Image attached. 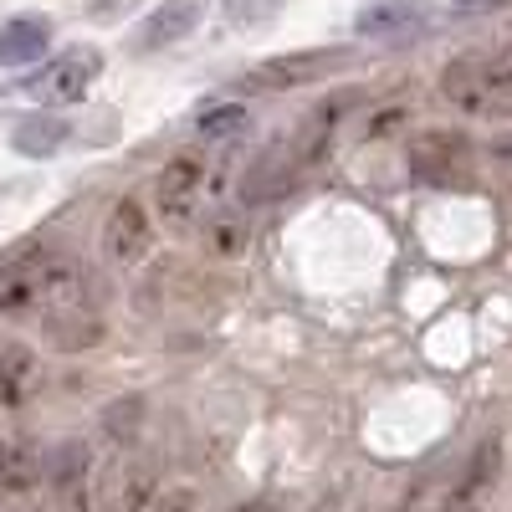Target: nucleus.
<instances>
[{
    "label": "nucleus",
    "instance_id": "1",
    "mask_svg": "<svg viewBox=\"0 0 512 512\" xmlns=\"http://www.w3.org/2000/svg\"><path fill=\"white\" fill-rule=\"evenodd\" d=\"M0 318L41 323L57 349H88L103 338L93 282L57 246H21L0 262Z\"/></svg>",
    "mask_w": 512,
    "mask_h": 512
},
{
    "label": "nucleus",
    "instance_id": "2",
    "mask_svg": "<svg viewBox=\"0 0 512 512\" xmlns=\"http://www.w3.org/2000/svg\"><path fill=\"white\" fill-rule=\"evenodd\" d=\"M441 93L472 118H512V57L472 52L441 72Z\"/></svg>",
    "mask_w": 512,
    "mask_h": 512
},
{
    "label": "nucleus",
    "instance_id": "3",
    "mask_svg": "<svg viewBox=\"0 0 512 512\" xmlns=\"http://www.w3.org/2000/svg\"><path fill=\"white\" fill-rule=\"evenodd\" d=\"M98 72H103V52L98 47H72V52H62V57H52L47 67H41L31 82H26V93L36 98V103H82L93 93V82H98Z\"/></svg>",
    "mask_w": 512,
    "mask_h": 512
},
{
    "label": "nucleus",
    "instance_id": "4",
    "mask_svg": "<svg viewBox=\"0 0 512 512\" xmlns=\"http://www.w3.org/2000/svg\"><path fill=\"white\" fill-rule=\"evenodd\" d=\"M205 190H210V164L200 154H175L159 169V185H154L164 221L169 226H190L200 216V205H205Z\"/></svg>",
    "mask_w": 512,
    "mask_h": 512
},
{
    "label": "nucleus",
    "instance_id": "5",
    "mask_svg": "<svg viewBox=\"0 0 512 512\" xmlns=\"http://www.w3.org/2000/svg\"><path fill=\"white\" fill-rule=\"evenodd\" d=\"M415 180L425 185H466L472 180V144L451 128H431L415 139Z\"/></svg>",
    "mask_w": 512,
    "mask_h": 512
},
{
    "label": "nucleus",
    "instance_id": "6",
    "mask_svg": "<svg viewBox=\"0 0 512 512\" xmlns=\"http://www.w3.org/2000/svg\"><path fill=\"white\" fill-rule=\"evenodd\" d=\"M149 246H154V226L144 216V205L134 195H123L103 221V256L113 267H139L149 256Z\"/></svg>",
    "mask_w": 512,
    "mask_h": 512
},
{
    "label": "nucleus",
    "instance_id": "7",
    "mask_svg": "<svg viewBox=\"0 0 512 512\" xmlns=\"http://www.w3.org/2000/svg\"><path fill=\"white\" fill-rule=\"evenodd\" d=\"M425 21H431V0H369V6L354 16V31L364 41L395 47V41H410Z\"/></svg>",
    "mask_w": 512,
    "mask_h": 512
},
{
    "label": "nucleus",
    "instance_id": "8",
    "mask_svg": "<svg viewBox=\"0 0 512 512\" xmlns=\"http://www.w3.org/2000/svg\"><path fill=\"white\" fill-rule=\"evenodd\" d=\"M52 492L62 512H98V487H93V456L82 441L62 446L52 461Z\"/></svg>",
    "mask_w": 512,
    "mask_h": 512
},
{
    "label": "nucleus",
    "instance_id": "9",
    "mask_svg": "<svg viewBox=\"0 0 512 512\" xmlns=\"http://www.w3.org/2000/svg\"><path fill=\"white\" fill-rule=\"evenodd\" d=\"M497 477H502V441L497 436H487L472 456L461 461V477H456V487H451V512H472V507H482L487 497H492V487H497Z\"/></svg>",
    "mask_w": 512,
    "mask_h": 512
},
{
    "label": "nucleus",
    "instance_id": "10",
    "mask_svg": "<svg viewBox=\"0 0 512 512\" xmlns=\"http://www.w3.org/2000/svg\"><path fill=\"white\" fill-rule=\"evenodd\" d=\"M344 57L349 52H333V47H323V52H297V57H272V62H262L246 82L251 88H303V82H318V77H328L333 67H344Z\"/></svg>",
    "mask_w": 512,
    "mask_h": 512
},
{
    "label": "nucleus",
    "instance_id": "11",
    "mask_svg": "<svg viewBox=\"0 0 512 512\" xmlns=\"http://www.w3.org/2000/svg\"><path fill=\"white\" fill-rule=\"evenodd\" d=\"M297 169H303V159H297V149H292V144L267 149L262 159H256V164L246 169V180H241V200H246V205H267V200L287 195V190L297 185Z\"/></svg>",
    "mask_w": 512,
    "mask_h": 512
},
{
    "label": "nucleus",
    "instance_id": "12",
    "mask_svg": "<svg viewBox=\"0 0 512 512\" xmlns=\"http://www.w3.org/2000/svg\"><path fill=\"white\" fill-rule=\"evenodd\" d=\"M200 21H205V0H164V6L139 26L134 47L139 52H164V47H175V41H185Z\"/></svg>",
    "mask_w": 512,
    "mask_h": 512
},
{
    "label": "nucleus",
    "instance_id": "13",
    "mask_svg": "<svg viewBox=\"0 0 512 512\" xmlns=\"http://www.w3.org/2000/svg\"><path fill=\"white\" fill-rule=\"evenodd\" d=\"M52 47V21L47 16H11L0 26V67H26Z\"/></svg>",
    "mask_w": 512,
    "mask_h": 512
},
{
    "label": "nucleus",
    "instance_id": "14",
    "mask_svg": "<svg viewBox=\"0 0 512 512\" xmlns=\"http://www.w3.org/2000/svg\"><path fill=\"white\" fill-rule=\"evenodd\" d=\"M103 502H108L113 512H144V507L154 502V466H149L144 456L118 461V466H113V477H108Z\"/></svg>",
    "mask_w": 512,
    "mask_h": 512
},
{
    "label": "nucleus",
    "instance_id": "15",
    "mask_svg": "<svg viewBox=\"0 0 512 512\" xmlns=\"http://www.w3.org/2000/svg\"><path fill=\"white\" fill-rule=\"evenodd\" d=\"M41 384V364L26 344H11V338H0V410L21 405L31 390Z\"/></svg>",
    "mask_w": 512,
    "mask_h": 512
},
{
    "label": "nucleus",
    "instance_id": "16",
    "mask_svg": "<svg viewBox=\"0 0 512 512\" xmlns=\"http://www.w3.org/2000/svg\"><path fill=\"white\" fill-rule=\"evenodd\" d=\"M246 128H251L246 103H205L195 113V139H205V144H236Z\"/></svg>",
    "mask_w": 512,
    "mask_h": 512
},
{
    "label": "nucleus",
    "instance_id": "17",
    "mask_svg": "<svg viewBox=\"0 0 512 512\" xmlns=\"http://www.w3.org/2000/svg\"><path fill=\"white\" fill-rule=\"evenodd\" d=\"M67 134H72V128H67L62 118H52V113H31V118L16 123L11 144H16L21 154H31V159H47V154H57V149L67 144Z\"/></svg>",
    "mask_w": 512,
    "mask_h": 512
},
{
    "label": "nucleus",
    "instance_id": "18",
    "mask_svg": "<svg viewBox=\"0 0 512 512\" xmlns=\"http://www.w3.org/2000/svg\"><path fill=\"white\" fill-rule=\"evenodd\" d=\"M344 108H349V98H328L303 128H297V139H292V149H297V159H303V164H313L323 149H328V128L338 123V118H344Z\"/></svg>",
    "mask_w": 512,
    "mask_h": 512
},
{
    "label": "nucleus",
    "instance_id": "19",
    "mask_svg": "<svg viewBox=\"0 0 512 512\" xmlns=\"http://www.w3.org/2000/svg\"><path fill=\"white\" fill-rule=\"evenodd\" d=\"M36 482V461L21 451V446H0V507L26 497Z\"/></svg>",
    "mask_w": 512,
    "mask_h": 512
},
{
    "label": "nucleus",
    "instance_id": "20",
    "mask_svg": "<svg viewBox=\"0 0 512 512\" xmlns=\"http://www.w3.org/2000/svg\"><path fill=\"white\" fill-rule=\"evenodd\" d=\"M451 6H456L461 16H482V11H502V6H512V0H451Z\"/></svg>",
    "mask_w": 512,
    "mask_h": 512
},
{
    "label": "nucleus",
    "instance_id": "21",
    "mask_svg": "<svg viewBox=\"0 0 512 512\" xmlns=\"http://www.w3.org/2000/svg\"><path fill=\"white\" fill-rule=\"evenodd\" d=\"M154 512H195V497L190 492H169V497H159Z\"/></svg>",
    "mask_w": 512,
    "mask_h": 512
},
{
    "label": "nucleus",
    "instance_id": "22",
    "mask_svg": "<svg viewBox=\"0 0 512 512\" xmlns=\"http://www.w3.org/2000/svg\"><path fill=\"white\" fill-rule=\"evenodd\" d=\"M123 6H134V0H98V6H93V16H98V21H108V16H118Z\"/></svg>",
    "mask_w": 512,
    "mask_h": 512
},
{
    "label": "nucleus",
    "instance_id": "23",
    "mask_svg": "<svg viewBox=\"0 0 512 512\" xmlns=\"http://www.w3.org/2000/svg\"><path fill=\"white\" fill-rule=\"evenodd\" d=\"M236 512H282V507H277V502H241Z\"/></svg>",
    "mask_w": 512,
    "mask_h": 512
}]
</instances>
